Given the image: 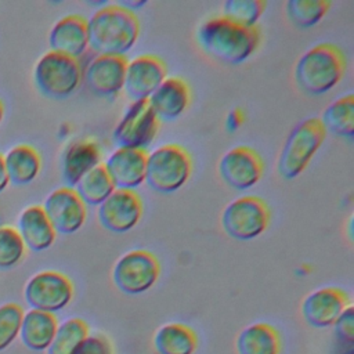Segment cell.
<instances>
[{"instance_id":"4dcf8cb0","label":"cell","mask_w":354,"mask_h":354,"mask_svg":"<svg viewBox=\"0 0 354 354\" xmlns=\"http://www.w3.org/2000/svg\"><path fill=\"white\" fill-rule=\"evenodd\" d=\"M25 254V245L12 227H0V268H11Z\"/></svg>"},{"instance_id":"484cf974","label":"cell","mask_w":354,"mask_h":354,"mask_svg":"<svg viewBox=\"0 0 354 354\" xmlns=\"http://www.w3.org/2000/svg\"><path fill=\"white\" fill-rule=\"evenodd\" d=\"M321 122L326 131L351 138L354 136V95L350 93L333 101L324 111Z\"/></svg>"},{"instance_id":"f1b7e54d","label":"cell","mask_w":354,"mask_h":354,"mask_svg":"<svg viewBox=\"0 0 354 354\" xmlns=\"http://www.w3.org/2000/svg\"><path fill=\"white\" fill-rule=\"evenodd\" d=\"M330 3L326 0H289L285 4L286 15L299 28L317 25L328 12Z\"/></svg>"},{"instance_id":"5bb4252c","label":"cell","mask_w":354,"mask_h":354,"mask_svg":"<svg viewBox=\"0 0 354 354\" xmlns=\"http://www.w3.org/2000/svg\"><path fill=\"white\" fill-rule=\"evenodd\" d=\"M167 68L162 58L151 54L136 57L127 62L124 75V91L134 100H148L166 79Z\"/></svg>"},{"instance_id":"9c48e42d","label":"cell","mask_w":354,"mask_h":354,"mask_svg":"<svg viewBox=\"0 0 354 354\" xmlns=\"http://www.w3.org/2000/svg\"><path fill=\"white\" fill-rule=\"evenodd\" d=\"M159 129V119L148 100L133 101L113 130L119 148L145 149L152 144Z\"/></svg>"},{"instance_id":"836d02e7","label":"cell","mask_w":354,"mask_h":354,"mask_svg":"<svg viewBox=\"0 0 354 354\" xmlns=\"http://www.w3.org/2000/svg\"><path fill=\"white\" fill-rule=\"evenodd\" d=\"M75 354H112V346L102 335H88Z\"/></svg>"},{"instance_id":"7a4b0ae2","label":"cell","mask_w":354,"mask_h":354,"mask_svg":"<svg viewBox=\"0 0 354 354\" xmlns=\"http://www.w3.org/2000/svg\"><path fill=\"white\" fill-rule=\"evenodd\" d=\"M196 37L207 54L232 65L246 61L260 44L257 26L243 28L224 17H214L203 22Z\"/></svg>"},{"instance_id":"ba28073f","label":"cell","mask_w":354,"mask_h":354,"mask_svg":"<svg viewBox=\"0 0 354 354\" xmlns=\"http://www.w3.org/2000/svg\"><path fill=\"white\" fill-rule=\"evenodd\" d=\"M160 266L155 254L134 249L124 253L112 270L116 288L127 295H140L149 290L158 281Z\"/></svg>"},{"instance_id":"3957f363","label":"cell","mask_w":354,"mask_h":354,"mask_svg":"<svg viewBox=\"0 0 354 354\" xmlns=\"http://www.w3.org/2000/svg\"><path fill=\"white\" fill-rule=\"evenodd\" d=\"M344 71V53L335 44L321 43L299 58L295 66V80L304 93L321 95L342 80Z\"/></svg>"},{"instance_id":"f546056e","label":"cell","mask_w":354,"mask_h":354,"mask_svg":"<svg viewBox=\"0 0 354 354\" xmlns=\"http://www.w3.org/2000/svg\"><path fill=\"white\" fill-rule=\"evenodd\" d=\"M266 6L264 0H228L223 6L221 17L243 28H254Z\"/></svg>"},{"instance_id":"e575fe53","label":"cell","mask_w":354,"mask_h":354,"mask_svg":"<svg viewBox=\"0 0 354 354\" xmlns=\"http://www.w3.org/2000/svg\"><path fill=\"white\" fill-rule=\"evenodd\" d=\"M242 122H243L242 112L239 109H234V111H231L228 113V118H227V122H225V127H227V130L234 131V130H236L242 124Z\"/></svg>"},{"instance_id":"277c9868","label":"cell","mask_w":354,"mask_h":354,"mask_svg":"<svg viewBox=\"0 0 354 354\" xmlns=\"http://www.w3.org/2000/svg\"><path fill=\"white\" fill-rule=\"evenodd\" d=\"M326 130L319 118H308L289 133L278 159V171L285 180L301 174L322 145Z\"/></svg>"},{"instance_id":"7402d4cb","label":"cell","mask_w":354,"mask_h":354,"mask_svg":"<svg viewBox=\"0 0 354 354\" xmlns=\"http://www.w3.org/2000/svg\"><path fill=\"white\" fill-rule=\"evenodd\" d=\"M57 328L58 324L54 314L29 310L24 314L19 335L26 347L35 351H43L50 347Z\"/></svg>"},{"instance_id":"5b68a950","label":"cell","mask_w":354,"mask_h":354,"mask_svg":"<svg viewBox=\"0 0 354 354\" xmlns=\"http://www.w3.org/2000/svg\"><path fill=\"white\" fill-rule=\"evenodd\" d=\"M191 171V156L181 145L166 144L147 156L145 181L156 192H176L187 183Z\"/></svg>"},{"instance_id":"1f68e13d","label":"cell","mask_w":354,"mask_h":354,"mask_svg":"<svg viewBox=\"0 0 354 354\" xmlns=\"http://www.w3.org/2000/svg\"><path fill=\"white\" fill-rule=\"evenodd\" d=\"M24 318L22 308L15 303H7L0 307V351L8 347L19 335Z\"/></svg>"},{"instance_id":"603a6c76","label":"cell","mask_w":354,"mask_h":354,"mask_svg":"<svg viewBox=\"0 0 354 354\" xmlns=\"http://www.w3.org/2000/svg\"><path fill=\"white\" fill-rule=\"evenodd\" d=\"M3 159L10 181L18 185L29 184L33 181L41 167L39 152L28 144L12 147L3 156Z\"/></svg>"},{"instance_id":"83f0119b","label":"cell","mask_w":354,"mask_h":354,"mask_svg":"<svg viewBox=\"0 0 354 354\" xmlns=\"http://www.w3.org/2000/svg\"><path fill=\"white\" fill-rule=\"evenodd\" d=\"M88 336V326L80 318H71L62 322L47 348L48 354H75L77 347Z\"/></svg>"},{"instance_id":"ffe728a7","label":"cell","mask_w":354,"mask_h":354,"mask_svg":"<svg viewBox=\"0 0 354 354\" xmlns=\"http://www.w3.org/2000/svg\"><path fill=\"white\" fill-rule=\"evenodd\" d=\"M18 234L30 250L41 252L48 249L57 236L54 227L47 218L43 206L32 205L22 210L18 218Z\"/></svg>"},{"instance_id":"d6986e66","label":"cell","mask_w":354,"mask_h":354,"mask_svg":"<svg viewBox=\"0 0 354 354\" xmlns=\"http://www.w3.org/2000/svg\"><path fill=\"white\" fill-rule=\"evenodd\" d=\"M189 100V87L181 77H166L148 98V102L159 120H173L183 115Z\"/></svg>"},{"instance_id":"52a82bcc","label":"cell","mask_w":354,"mask_h":354,"mask_svg":"<svg viewBox=\"0 0 354 354\" xmlns=\"http://www.w3.org/2000/svg\"><path fill=\"white\" fill-rule=\"evenodd\" d=\"M270 224L267 203L259 196H239L230 202L221 216L225 234L238 241H250L261 235Z\"/></svg>"},{"instance_id":"ac0fdd59","label":"cell","mask_w":354,"mask_h":354,"mask_svg":"<svg viewBox=\"0 0 354 354\" xmlns=\"http://www.w3.org/2000/svg\"><path fill=\"white\" fill-rule=\"evenodd\" d=\"M48 43L51 51L77 59L88 47L87 19L77 14L61 18L51 28Z\"/></svg>"},{"instance_id":"d590c367","label":"cell","mask_w":354,"mask_h":354,"mask_svg":"<svg viewBox=\"0 0 354 354\" xmlns=\"http://www.w3.org/2000/svg\"><path fill=\"white\" fill-rule=\"evenodd\" d=\"M8 184H10V178H8L7 171H6L3 155L0 153V192H3V191L7 188Z\"/></svg>"},{"instance_id":"8d00e7d4","label":"cell","mask_w":354,"mask_h":354,"mask_svg":"<svg viewBox=\"0 0 354 354\" xmlns=\"http://www.w3.org/2000/svg\"><path fill=\"white\" fill-rule=\"evenodd\" d=\"M3 115H4V108H3V104H1V101H0V123H1Z\"/></svg>"},{"instance_id":"4fadbf2b","label":"cell","mask_w":354,"mask_h":354,"mask_svg":"<svg viewBox=\"0 0 354 354\" xmlns=\"http://www.w3.org/2000/svg\"><path fill=\"white\" fill-rule=\"evenodd\" d=\"M43 210L54 227L55 232H77L87 216V207L75 188L61 187L54 189L44 201Z\"/></svg>"},{"instance_id":"44dd1931","label":"cell","mask_w":354,"mask_h":354,"mask_svg":"<svg viewBox=\"0 0 354 354\" xmlns=\"http://www.w3.org/2000/svg\"><path fill=\"white\" fill-rule=\"evenodd\" d=\"M100 147L90 140L72 142L62 156V178L69 188H75L83 176L100 165Z\"/></svg>"},{"instance_id":"4316f807","label":"cell","mask_w":354,"mask_h":354,"mask_svg":"<svg viewBox=\"0 0 354 354\" xmlns=\"http://www.w3.org/2000/svg\"><path fill=\"white\" fill-rule=\"evenodd\" d=\"M75 191L86 206H100L115 191V187L104 165L100 163L80 178Z\"/></svg>"},{"instance_id":"30bf717a","label":"cell","mask_w":354,"mask_h":354,"mask_svg":"<svg viewBox=\"0 0 354 354\" xmlns=\"http://www.w3.org/2000/svg\"><path fill=\"white\" fill-rule=\"evenodd\" d=\"M24 293L33 310L53 314L71 303L73 285L66 275L58 271H41L28 281Z\"/></svg>"},{"instance_id":"2e32d148","label":"cell","mask_w":354,"mask_h":354,"mask_svg":"<svg viewBox=\"0 0 354 354\" xmlns=\"http://www.w3.org/2000/svg\"><path fill=\"white\" fill-rule=\"evenodd\" d=\"M145 149L118 148L104 163L115 189H134L145 181Z\"/></svg>"},{"instance_id":"e0dca14e","label":"cell","mask_w":354,"mask_h":354,"mask_svg":"<svg viewBox=\"0 0 354 354\" xmlns=\"http://www.w3.org/2000/svg\"><path fill=\"white\" fill-rule=\"evenodd\" d=\"M348 307L347 295L337 288H321L311 292L301 303L304 321L315 328H328Z\"/></svg>"},{"instance_id":"9a60e30c","label":"cell","mask_w":354,"mask_h":354,"mask_svg":"<svg viewBox=\"0 0 354 354\" xmlns=\"http://www.w3.org/2000/svg\"><path fill=\"white\" fill-rule=\"evenodd\" d=\"M127 59L124 55H97L84 72V82L98 97L113 98L124 86Z\"/></svg>"},{"instance_id":"d6a6232c","label":"cell","mask_w":354,"mask_h":354,"mask_svg":"<svg viewBox=\"0 0 354 354\" xmlns=\"http://www.w3.org/2000/svg\"><path fill=\"white\" fill-rule=\"evenodd\" d=\"M333 326L337 340L343 344L351 346L354 342V308L351 306L346 307L335 321Z\"/></svg>"},{"instance_id":"cb8c5ba5","label":"cell","mask_w":354,"mask_h":354,"mask_svg":"<svg viewBox=\"0 0 354 354\" xmlns=\"http://www.w3.org/2000/svg\"><path fill=\"white\" fill-rule=\"evenodd\" d=\"M236 350L238 354H278V332L263 322L249 325L238 335Z\"/></svg>"},{"instance_id":"7c38bea8","label":"cell","mask_w":354,"mask_h":354,"mask_svg":"<svg viewBox=\"0 0 354 354\" xmlns=\"http://www.w3.org/2000/svg\"><path fill=\"white\" fill-rule=\"evenodd\" d=\"M142 216V201L134 189H115L98 207L100 224L115 234L133 230Z\"/></svg>"},{"instance_id":"d4e9b609","label":"cell","mask_w":354,"mask_h":354,"mask_svg":"<svg viewBox=\"0 0 354 354\" xmlns=\"http://www.w3.org/2000/svg\"><path fill=\"white\" fill-rule=\"evenodd\" d=\"M194 330L183 324H166L153 336L158 354H194L196 350Z\"/></svg>"},{"instance_id":"6da1fadb","label":"cell","mask_w":354,"mask_h":354,"mask_svg":"<svg viewBox=\"0 0 354 354\" xmlns=\"http://www.w3.org/2000/svg\"><path fill=\"white\" fill-rule=\"evenodd\" d=\"M87 35L88 47L97 55H123L140 36V21L120 4H108L87 21Z\"/></svg>"},{"instance_id":"8fae6325","label":"cell","mask_w":354,"mask_h":354,"mask_svg":"<svg viewBox=\"0 0 354 354\" xmlns=\"http://www.w3.org/2000/svg\"><path fill=\"white\" fill-rule=\"evenodd\" d=\"M218 173L228 187L245 191L261 180L264 160L253 148L239 145L223 155L218 163Z\"/></svg>"},{"instance_id":"8992f818","label":"cell","mask_w":354,"mask_h":354,"mask_svg":"<svg viewBox=\"0 0 354 354\" xmlns=\"http://www.w3.org/2000/svg\"><path fill=\"white\" fill-rule=\"evenodd\" d=\"M33 79L41 94L62 100L69 97L80 84L82 66L77 59L50 50L37 61Z\"/></svg>"}]
</instances>
